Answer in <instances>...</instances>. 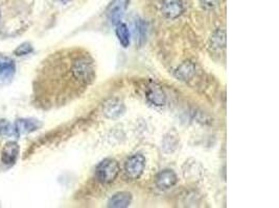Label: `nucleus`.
I'll use <instances>...</instances> for the list:
<instances>
[{
    "mask_svg": "<svg viewBox=\"0 0 279 208\" xmlns=\"http://www.w3.org/2000/svg\"><path fill=\"white\" fill-rule=\"evenodd\" d=\"M120 172V168L118 163L113 158H107L99 164L96 167L95 176L103 185H109L112 183L118 176Z\"/></svg>",
    "mask_w": 279,
    "mask_h": 208,
    "instance_id": "1",
    "label": "nucleus"
},
{
    "mask_svg": "<svg viewBox=\"0 0 279 208\" xmlns=\"http://www.w3.org/2000/svg\"><path fill=\"white\" fill-rule=\"evenodd\" d=\"M15 129L19 134H28L40 128L41 123L34 119H19L15 122Z\"/></svg>",
    "mask_w": 279,
    "mask_h": 208,
    "instance_id": "8",
    "label": "nucleus"
},
{
    "mask_svg": "<svg viewBox=\"0 0 279 208\" xmlns=\"http://www.w3.org/2000/svg\"><path fill=\"white\" fill-rule=\"evenodd\" d=\"M126 2L127 0H114L113 3H111V5L109 6L108 8V17L109 20L114 25H116L117 23L120 22L121 17L124 15V11L126 8Z\"/></svg>",
    "mask_w": 279,
    "mask_h": 208,
    "instance_id": "7",
    "label": "nucleus"
},
{
    "mask_svg": "<svg viewBox=\"0 0 279 208\" xmlns=\"http://www.w3.org/2000/svg\"><path fill=\"white\" fill-rule=\"evenodd\" d=\"M20 153V147L16 142H8L2 150V162L6 166H13L16 164Z\"/></svg>",
    "mask_w": 279,
    "mask_h": 208,
    "instance_id": "4",
    "label": "nucleus"
},
{
    "mask_svg": "<svg viewBox=\"0 0 279 208\" xmlns=\"http://www.w3.org/2000/svg\"><path fill=\"white\" fill-rule=\"evenodd\" d=\"M0 134H4V136H18V133L16 132L15 126L12 125L11 123H9L8 121L3 120L0 122Z\"/></svg>",
    "mask_w": 279,
    "mask_h": 208,
    "instance_id": "16",
    "label": "nucleus"
},
{
    "mask_svg": "<svg viewBox=\"0 0 279 208\" xmlns=\"http://www.w3.org/2000/svg\"><path fill=\"white\" fill-rule=\"evenodd\" d=\"M134 34H135L136 42L139 45H142L145 41V38H147V24L144 23L143 20L138 19L135 21Z\"/></svg>",
    "mask_w": 279,
    "mask_h": 208,
    "instance_id": "14",
    "label": "nucleus"
},
{
    "mask_svg": "<svg viewBox=\"0 0 279 208\" xmlns=\"http://www.w3.org/2000/svg\"><path fill=\"white\" fill-rule=\"evenodd\" d=\"M115 34L118 42L124 48H128L131 43V33L130 30L127 26V24L125 23H117L116 28H115Z\"/></svg>",
    "mask_w": 279,
    "mask_h": 208,
    "instance_id": "13",
    "label": "nucleus"
},
{
    "mask_svg": "<svg viewBox=\"0 0 279 208\" xmlns=\"http://www.w3.org/2000/svg\"><path fill=\"white\" fill-rule=\"evenodd\" d=\"M145 157L142 154H134L130 156L125 164V172L130 179H138L144 172Z\"/></svg>",
    "mask_w": 279,
    "mask_h": 208,
    "instance_id": "2",
    "label": "nucleus"
},
{
    "mask_svg": "<svg viewBox=\"0 0 279 208\" xmlns=\"http://www.w3.org/2000/svg\"><path fill=\"white\" fill-rule=\"evenodd\" d=\"M34 51V48L30 43H22L20 44L15 50H14V54L17 56H23V55H28L30 53H32Z\"/></svg>",
    "mask_w": 279,
    "mask_h": 208,
    "instance_id": "17",
    "label": "nucleus"
},
{
    "mask_svg": "<svg viewBox=\"0 0 279 208\" xmlns=\"http://www.w3.org/2000/svg\"><path fill=\"white\" fill-rule=\"evenodd\" d=\"M183 2L181 0H163L161 13L167 19H176L183 13Z\"/></svg>",
    "mask_w": 279,
    "mask_h": 208,
    "instance_id": "3",
    "label": "nucleus"
},
{
    "mask_svg": "<svg viewBox=\"0 0 279 208\" xmlns=\"http://www.w3.org/2000/svg\"><path fill=\"white\" fill-rule=\"evenodd\" d=\"M0 19H2V10H0Z\"/></svg>",
    "mask_w": 279,
    "mask_h": 208,
    "instance_id": "19",
    "label": "nucleus"
},
{
    "mask_svg": "<svg viewBox=\"0 0 279 208\" xmlns=\"http://www.w3.org/2000/svg\"><path fill=\"white\" fill-rule=\"evenodd\" d=\"M195 73H196L195 64L187 60V62H184L183 64H181L178 67V69L175 71V76L180 80L187 81L193 77Z\"/></svg>",
    "mask_w": 279,
    "mask_h": 208,
    "instance_id": "10",
    "label": "nucleus"
},
{
    "mask_svg": "<svg viewBox=\"0 0 279 208\" xmlns=\"http://www.w3.org/2000/svg\"><path fill=\"white\" fill-rule=\"evenodd\" d=\"M217 3V0H201V4L203 7L210 9L213 8Z\"/></svg>",
    "mask_w": 279,
    "mask_h": 208,
    "instance_id": "18",
    "label": "nucleus"
},
{
    "mask_svg": "<svg viewBox=\"0 0 279 208\" xmlns=\"http://www.w3.org/2000/svg\"><path fill=\"white\" fill-rule=\"evenodd\" d=\"M211 47L221 49L226 45V34L224 30H217L211 36Z\"/></svg>",
    "mask_w": 279,
    "mask_h": 208,
    "instance_id": "15",
    "label": "nucleus"
},
{
    "mask_svg": "<svg viewBox=\"0 0 279 208\" xmlns=\"http://www.w3.org/2000/svg\"><path fill=\"white\" fill-rule=\"evenodd\" d=\"M132 202V195L127 192H120L115 194L113 197L109 200L108 206L112 208H126L130 206Z\"/></svg>",
    "mask_w": 279,
    "mask_h": 208,
    "instance_id": "11",
    "label": "nucleus"
},
{
    "mask_svg": "<svg viewBox=\"0 0 279 208\" xmlns=\"http://www.w3.org/2000/svg\"><path fill=\"white\" fill-rule=\"evenodd\" d=\"M147 99L156 106H163L166 102V96L162 89L157 84H153L149 87L147 92Z\"/></svg>",
    "mask_w": 279,
    "mask_h": 208,
    "instance_id": "9",
    "label": "nucleus"
},
{
    "mask_svg": "<svg viewBox=\"0 0 279 208\" xmlns=\"http://www.w3.org/2000/svg\"><path fill=\"white\" fill-rule=\"evenodd\" d=\"M125 109L126 107L123 102L118 100H111L106 104L104 113L109 119H116L125 113Z\"/></svg>",
    "mask_w": 279,
    "mask_h": 208,
    "instance_id": "12",
    "label": "nucleus"
},
{
    "mask_svg": "<svg viewBox=\"0 0 279 208\" xmlns=\"http://www.w3.org/2000/svg\"><path fill=\"white\" fill-rule=\"evenodd\" d=\"M16 65L14 60L0 55V83H8L14 78Z\"/></svg>",
    "mask_w": 279,
    "mask_h": 208,
    "instance_id": "6",
    "label": "nucleus"
},
{
    "mask_svg": "<svg viewBox=\"0 0 279 208\" xmlns=\"http://www.w3.org/2000/svg\"><path fill=\"white\" fill-rule=\"evenodd\" d=\"M155 182L159 190L166 191L177 185L178 177L173 170H163L157 175Z\"/></svg>",
    "mask_w": 279,
    "mask_h": 208,
    "instance_id": "5",
    "label": "nucleus"
}]
</instances>
